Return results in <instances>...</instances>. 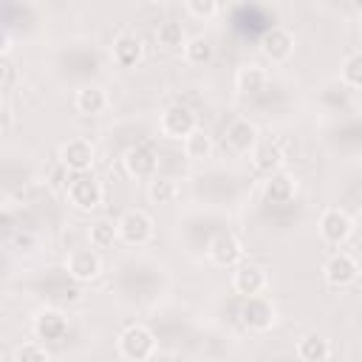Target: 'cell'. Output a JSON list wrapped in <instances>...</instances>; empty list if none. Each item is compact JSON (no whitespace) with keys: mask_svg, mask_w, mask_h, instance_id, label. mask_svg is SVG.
<instances>
[{"mask_svg":"<svg viewBox=\"0 0 362 362\" xmlns=\"http://www.w3.org/2000/svg\"><path fill=\"white\" fill-rule=\"evenodd\" d=\"M119 354L127 362H147L156 354V334L144 322H133L119 334Z\"/></svg>","mask_w":362,"mask_h":362,"instance_id":"obj_1","label":"cell"},{"mask_svg":"<svg viewBox=\"0 0 362 362\" xmlns=\"http://www.w3.org/2000/svg\"><path fill=\"white\" fill-rule=\"evenodd\" d=\"M65 195H68V204H74L76 209L93 212V209H99V204L105 198V189H102V184L96 181L93 173H76V175L68 178Z\"/></svg>","mask_w":362,"mask_h":362,"instance_id":"obj_2","label":"cell"},{"mask_svg":"<svg viewBox=\"0 0 362 362\" xmlns=\"http://www.w3.org/2000/svg\"><path fill=\"white\" fill-rule=\"evenodd\" d=\"M116 226H119V238L130 246H144L153 238V218L144 209H124Z\"/></svg>","mask_w":362,"mask_h":362,"instance_id":"obj_3","label":"cell"},{"mask_svg":"<svg viewBox=\"0 0 362 362\" xmlns=\"http://www.w3.org/2000/svg\"><path fill=\"white\" fill-rule=\"evenodd\" d=\"M238 317L249 331H269L274 325V320H277V308H274V303L269 297L257 294V297H246L243 300Z\"/></svg>","mask_w":362,"mask_h":362,"instance_id":"obj_4","label":"cell"},{"mask_svg":"<svg viewBox=\"0 0 362 362\" xmlns=\"http://www.w3.org/2000/svg\"><path fill=\"white\" fill-rule=\"evenodd\" d=\"M158 130L167 139H187L189 133L198 130V119H195V113L187 105H170L158 116Z\"/></svg>","mask_w":362,"mask_h":362,"instance_id":"obj_5","label":"cell"},{"mask_svg":"<svg viewBox=\"0 0 362 362\" xmlns=\"http://www.w3.org/2000/svg\"><path fill=\"white\" fill-rule=\"evenodd\" d=\"M351 232H354V221H351V215L345 209H339V206L322 209V215H320V235H322L325 243L339 246V243H345L351 238Z\"/></svg>","mask_w":362,"mask_h":362,"instance_id":"obj_6","label":"cell"},{"mask_svg":"<svg viewBox=\"0 0 362 362\" xmlns=\"http://www.w3.org/2000/svg\"><path fill=\"white\" fill-rule=\"evenodd\" d=\"M206 255H209V260H212L215 266H221V269H235V266H240L243 246H240V240H238L232 232H218V235L212 238Z\"/></svg>","mask_w":362,"mask_h":362,"instance_id":"obj_7","label":"cell"},{"mask_svg":"<svg viewBox=\"0 0 362 362\" xmlns=\"http://www.w3.org/2000/svg\"><path fill=\"white\" fill-rule=\"evenodd\" d=\"M322 274H325V280H328L331 286L345 288V286L356 283V277H359V263H356L348 252H334V255L325 260Z\"/></svg>","mask_w":362,"mask_h":362,"instance_id":"obj_8","label":"cell"},{"mask_svg":"<svg viewBox=\"0 0 362 362\" xmlns=\"http://www.w3.org/2000/svg\"><path fill=\"white\" fill-rule=\"evenodd\" d=\"M110 54H113V62L119 68H136L144 57V42L136 31H122L113 37V45H110Z\"/></svg>","mask_w":362,"mask_h":362,"instance_id":"obj_9","label":"cell"},{"mask_svg":"<svg viewBox=\"0 0 362 362\" xmlns=\"http://www.w3.org/2000/svg\"><path fill=\"white\" fill-rule=\"evenodd\" d=\"M59 161L74 175L76 173H90V167H93V144L88 139H68L59 147Z\"/></svg>","mask_w":362,"mask_h":362,"instance_id":"obj_10","label":"cell"},{"mask_svg":"<svg viewBox=\"0 0 362 362\" xmlns=\"http://www.w3.org/2000/svg\"><path fill=\"white\" fill-rule=\"evenodd\" d=\"M124 170H127V175H133V178H147V181H153V178L158 175V156H156L147 144H136V147H130V150L124 153Z\"/></svg>","mask_w":362,"mask_h":362,"instance_id":"obj_11","label":"cell"},{"mask_svg":"<svg viewBox=\"0 0 362 362\" xmlns=\"http://www.w3.org/2000/svg\"><path fill=\"white\" fill-rule=\"evenodd\" d=\"M65 269H68V274H71L74 280L88 283V280L99 277V272H102V257H99L96 249H74V252L68 255V260H65Z\"/></svg>","mask_w":362,"mask_h":362,"instance_id":"obj_12","label":"cell"},{"mask_svg":"<svg viewBox=\"0 0 362 362\" xmlns=\"http://www.w3.org/2000/svg\"><path fill=\"white\" fill-rule=\"evenodd\" d=\"M260 51L272 62H286L294 54V34L288 28H283V25H272L260 40Z\"/></svg>","mask_w":362,"mask_h":362,"instance_id":"obj_13","label":"cell"},{"mask_svg":"<svg viewBox=\"0 0 362 362\" xmlns=\"http://www.w3.org/2000/svg\"><path fill=\"white\" fill-rule=\"evenodd\" d=\"M34 334L45 342H59L68 334V317L57 308H42L34 317Z\"/></svg>","mask_w":362,"mask_h":362,"instance_id":"obj_14","label":"cell"},{"mask_svg":"<svg viewBox=\"0 0 362 362\" xmlns=\"http://www.w3.org/2000/svg\"><path fill=\"white\" fill-rule=\"evenodd\" d=\"M232 288L243 297H257L266 288V272L255 263H240L232 272Z\"/></svg>","mask_w":362,"mask_h":362,"instance_id":"obj_15","label":"cell"},{"mask_svg":"<svg viewBox=\"0 0 362 362\" xmlns=\"http://www.w3.org/2000/svg\"><path fill=\"white\" fill-rule=\"evenodd\" d=\"M257 141L260 139H257V124L255 122H249L243 116H238V119L229 122V127H226V144L235 153H252L257 147Z\"/></svg>","mask_w":362,"mask_h":362,"instance_id":"obj_16","label":"cell"},{"mask_svg":"<svg viewBox=\"0 0 362 362\" xmlns=\"http://www.w3.org/2000/svg\"><path fill=\"white\" fill-rule=\"evenodd\" d=\"M107 90L105 88H99V85H85V88H79L76 90V96H74V107L82 113V116H99V113H105L107 110Z\"/></svg>","mask_w":362,"mask_h":362,"instance_id":"obj_17","label":"cell"},{"mask_svg":"<svg viewBox=\"0 0 362 362\" xmlns=\"http://www.w3.org/2000/svg\"><path fill=\"white\" fill-rule=\"evenodd\" d=\"M252 164L257 173H263L266 178L274 175L283 164V150L277 141H257V147L252 150Z\"/></svg>","mask_w":362,"mask_h":362,"instance_id":"obj_18","label":"cell"},{"mask_svg":"<svg viewBox=\"0 0 362 362\" xmlns=\"http://www.w3.org/2000/svg\"><path fill=\"white\" fill-rule=\"evenodd\" d=\"M294 192H297V184H294V178L291 175H286V173H274V175H269L266 178V184H263V198L269 201V204H288L291 198H294Z\"/></svg>","mask_w":362,"mask_h":362,"instance_id":"obj_19","label":"cell"},{"mask_svg":"<svg viewBox=\"0 0 362 362\" xmlns=\"http://www.w3.org/2000/svg\"><path fill=\"white\" fill-rule=\"evenodd\" d=\"M266 82H269L266 68H260V65H255V62L238 68V74H235V88H238L243 96H257V93L266 88Z\"/></svg>","mask_w":362,"mask_h":362,"instance_id":"obj_20","label":"cell"},{"mask_svg":"<svg viewBox=\"0 0 362 362\" xmlns=\"http://www.w3.org/2000/svg\"><path fill=\"white\" fill-rule=\"evenodd\" d=\"M331 356V345L322 334H305L297 342V359L300 362H328Z\"/></svg>","mask_w":362,"mask_h":362,"instance_id":"obj_21","label":"cell"},{"mask_svg":"<svg viewBox=\"0 0 362 362\" xmlns=\"http://www.w3.org/2000/svg\"><path fill=\"white\" fill-rule=\"evenodd\" d=\"M187 40H189V37H187V31H184V25H181L178 20H164V23L156 25V42H158L161 48H167V51H175V48L184 51Z\"/></svg>","mask_w":362,"mask_h":362,"instance_id":"obj_22","label":"cell"},{"mask_svg":"<svg viewBox=\"0 0 362 362\" xmlns=\"http://www.w3.org/2000/svg\"><path fill=\"white\" fill-rule=\"evenodd\" d=\"M212 54H215V48H212V42H209L204 34L189 37L187 45H184V59H187L189 65H206V62L212 59Z\"/></svg>","mask_w":362,"mask_h":362,"instance_id":"obj_23","label":"cell"},{"mask_svg":"<svg viewBox=\"0 0 362 362\" xmlns=\"http://www.w3.org/2000/svg\"><path fill=\"white\" fill-rule=\"evenodd\" d=\"M184 153H187V158H195V161L209 158L212 156V139H209V133L201 130V127L195 133H189L184 139Z\"/></svg>","mask_w":362,"mask_h":362,"instance_id":"obj_24","label":"cell"},{"mask_svg":"<svg viewBox=\"0 0 362 362\" xmlns=\"http://www.w3.org/2000/svg\"><path fill=\"white\" fill-rule=\"evenodd\" d=\"M88 238H90L93 249H110L119 240V226L110 223V221H96V223H90Z\"/></svg>","mask_w":362,"mask_h":362,"instance_id":"obj_25","label":"cell"},{"mask_svg":"<svg viewBox=\"0 0 362 362\" xmlns=\"http://www.w3.org/2000/svg\"><path fill=\"white\" fill-rule=\"evenodd\" d=\"M147 198H150L153 204H173V201L178 198V184H175L173 178L156 175V178L150 181V187H147Z\"/></svg>","mask_w":362,"mask_h":362,"instance_id":"obj_26","label":"cell"},{"mask_svg":"<svg viewBox=\"0 0 362 362\" xmlns=\"http://www.w3.org/2000/svg\"><path fill=\"white\" fill-rule=\"evenodd\" d=\"M342 82L351 88H362V51H354L342 62Z\"/></svg>","mask_w":362,"mask_h":362,"instance_id":"obj_27","label":"cell"},{"mask_svg":"<svg viewBox=\"0 0 362 362\" xmlns=\"http://www.w3.org/2000/svg\"><path fill=\"white\" fill-rule=\"evenodd\" d=\"M14 359L17 362H51L45 345H40V342H23V345H17Z\"/></svg>","mask_w":362,"mask_h":362,"instance_id":"obj_28","label":"cell"},{"mask_svg":"<svg viewBox=\"0 0 362 362\" xmlns=\"http://www.w3.org/2000/svg\"><path fill=\"white\" fill-rule=\"evenodd\" d=\"M184 8H187V14L195 17V20H209V17L218 14V3H215V0H187Z\"/></svg>","mask_w":362,"mask_h":362,"instance_id":"obj_29","label":"cell"},{"mask_svg":"<svg viewBox=\"0 0 362 362\" xmlns=\"http://www.w3.org/2000/svg\"><path fill=\"white\" fill-rule=\"evenodd\" d=\"M0 74H3V90H8V88H11V82H14V76H17L14 62H11L8 57H0Z\"/></svg>","mask_w":362,"mask_h":362,"instance_id":"obj_30","label":"cell"}]
</instances>
